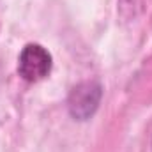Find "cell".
I'll return each mask as SVG.
<instances>
[{
	"instance_id": "6da1fadb",
	"label": "cell",
	"mask_w": 152,
	"mask_h": 152,
	"mask_svg": "<svg viewBox=\"0 0 152 152\" xmlns=\"http://www.w3.org/2000/svg\"><path fill=\"white\" fill-rule=\"evenodd\" d=\"M51 53L37 42L27 44L18 58V73L25 81L36 83L44 80L51 71Z\"/></svg>"
},
{
	"instance_id": "7a4b0ae2",
	"label": "cell",
	"mask_w": 152,
	"mask_h": 152,
	"mask_svg": "<svg viewBox=\"0 0 152 152\" xmlns=\"http://www.w3.org/2000/svg\"><path fill=\"white\" fill-rule=\"evenodd\" d=\"M103 88L97 81H81L69 92L67 110L76 120H87L99 108Z\"/></svg>"
},
{
	"instance_id": "3957f363",
	"label": "cell",
	"mask_w": 152,
	"mask_h": 152,
	"mask_svg": "<svg viewBox=\"0 0 152 152\" xmlns=\"http://www.w3.org/2000/svg\"><path fill=\"white\" fill-rule=\"evenodd\" d=\"M145 4L147 0H118V16L122 21H133L143 12Z\"/></svg>"
}]
</instances>
